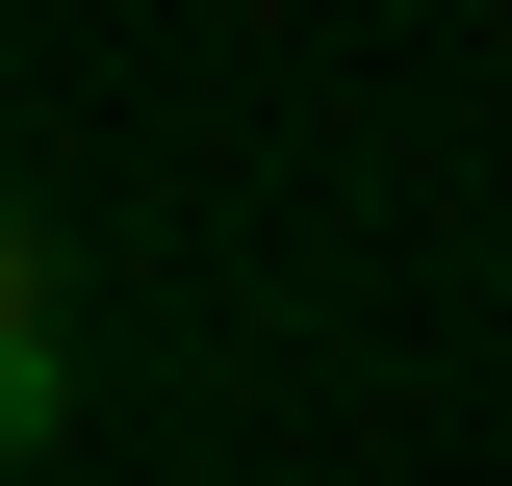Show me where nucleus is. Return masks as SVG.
<instances>
[{"label":"nucleus","instance_id":"nucleus-1","mask_svg":"<svg viewBox=\"0 0 512 486\" xmlns=\"http://www.w3.org/2000/svg\"><path fill=\"white\" fill-rule=\"evenodd\" d=\"M52 435H77V333H52V307H26V333H0V486L52 461Z\"/></svg>","mask_w":512,"mask_h":486},{"label":"nucleus","instance_id":"nucleus-2","mask_svg":"<svg viewBox=\"0 0 512 486\" xmlns=\"http://www.w3.org/2000/svg\"><path fill=\"white\" fill-rule=\"evenodd\" d=\"M26 307H52V231H26V205H0V333H26Z\"/></svg>","mask_w":512,"mask_h":486}]
</instances>
